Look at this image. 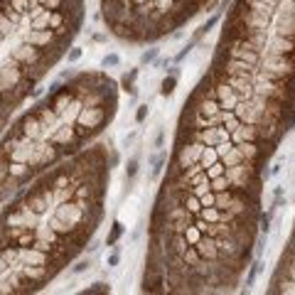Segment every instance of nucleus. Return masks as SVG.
<instances>
[{
    "label": "nucleus",
    "instance_id": "1",
    "mask_svg": "<svg viewBox=\"0 0 295 295\" xmlns=\"http://www.w3.org/2000/svg\"><path fill=\"white\" fill-rule=\"evenodd\" d=\"M295 128V0H231L187 94L148 219L143 293L219 295L256 258L271 162Z\"/></svg>",
    "mask_w": 295,
    "mask_h": 295
},
{
    "label": "nucleus",
    "instance_id": "2",
    "mask_svg": "<svg viewBox=\"0 0 295 295\" xmlns=\"http://www.w3.org/2000/svg\"><path fill=\"white\" fill-rule=\"evenodd\" d=\"M118 152L94 141L0 204V295L45 291L89 251Z\"/></svg>",
    "mask_w": 295,
    "mask_h": 295
},
{
    "label": "nucleus",
    "instance_id": "3",
    "mask_svg": "<svg viewBox=\"0 0 295 295\" xmlns=\"http://www.w3.org/2000/svg\"><path fill=\"white\" fill-rule=\"evenodd\" d=\"M121 84L103 69H74L0 136V204L45 170L98 141L113 123Z\"/></svg>",
    "mask_w": 295,
    "mask_h": 295
},
{
    "label": "nucleus",
    "instance_id": "4",
    "mask_svg": "<svg viewBox=\"0 0 295 295\" xmlns=\"http://www.w3.org/2000/svg\"><path fill=\"white\" fill-rule=\"evenodd\" d=\"M86 0H0V136L72 52Z\"/></svg>",
    "mask_w": 295,
    "mask_h": 295
},
{
    "label": "nucleus",
    "instance_id": "5",
    "mask_svg": "<svg viewBox=\"0 0 295 295\" xmlns=\"http://www.w3.org/2000/svg\"><path fill=\"white\" fill-rule=\"evenodd\" d=\"M214 0H98V17L123 45H157L212 7Z\"/></svg>",
    "mask_w": 295,
    "mask_h": 295
},
{
    "label": "nucleus",
    "instance_id": "6",
    "mask_svg": "<svg viewBox=\"0 0 295 295\" xmlns=\"http://www.w3.org/2000/svg\"><path fill=\"white\" fill-rule=\"evenodd\" d=\"M268 295H295V221L291 229V236L276 261L273 276L268 281Z\"/></svg>",
    "mask_w": 295,
    "mask_h": 295
},
{
    "label": "nucleus",
    "instance_id": "7",
    "mask_svg": "<svg viewBox=\"0 0 295 295\" xmlns=\"http://www.w3.org/2000/svg\"><path fill=\"white\" fill-rule=\"evenodd\" d=\"M271 195H273V199H271V209H278V207L286 204V185H276Z\"/></svg>",
    "mask_w": 295,
    "mask_h": 295
},
{
    "label": "nucleus",
    "instance_id": "8",
    "mask_svg": "<svg viewBox=\"0 0 295 295\" xmlns=\"http://www.w3.org/2000/svg\"><path fill=\"white\" fill-rule=\"evenodd\" d=\"M123 234V226H121V221H113V229H111V234H108V239H106V244L108 246H113L116 241H118V236Z\"/></svg>",
    "mask_w": 295,
    "mask_h": 295
},
{
    "label": "nucleus",
    "instance_id": "9",
    "mask_svg": "<svg viewBox=\"0 0 295 295\" xmlns=\"http://www.w3.org/2000/svg\"><path fill=\"white\" fill-rule=\"evenodd\" d=\"M175 84H177V79H175V74H172L170 79H165V81H162V96H170V94L175 91Z\"/></svg>",
    "mask_w": 295,
    "mask_h": 295
},
{
    "label": "nucleus",
    "instance_id": "10",
    "mask_svg": "<svg viewBox=\"0 0 295 295\" xmlns=\"http://www.w3.org/2000/svg\"><path fill=\"white\" fill-rule=\"evenodd\" d=\"M118 62H121V57H118V54H108V57H103L101 67H103V69H108V67H118Z\"/></svg>",
    "mask_w": 295,
    "mask_h": 295
},
{
    "label": "nucleus",
    "instance_id": "11",
    "mask_svg": "<svg viewBox=\"0 0 295 295\" xmlns=\"http://www.w3.org/2000/svg\"><path fill=\"white\" fill-rule=\"evenodd\" d=\"M155 57H157V49H155V47H150L148 52H143V62H152Z\"/></svg>",
    "mask_w": 295,
    "mask_h": 295
},
{
    "label": "nucleus",
    "instance_id": "12",
    "mask_svg": "<svg viewBox=\"0 0 295 295\" xmlns=\"http://www.w3.org/2000/svg\"><path fill=\"white\" fill-rule=\"evenodd\" d=\"M146 116H148V106H141V108H138V116H136V121H138V123H143V121H146Z\"/></svg>",
    "mask_w": 295,
    "mask_h": 295
},
{
    "label": "nucleus",
    "instance_id": "13",
    "mask_svg": "<svg viewBox=\"0 0 295 295\" xmlns=\"http://www.w3.org/2000/svg\"><path fill=\"white\" fill-rule=\"evenodd\" d=\"M136 170H138V160H131V162H128V175L133 177V175H136Z\"/></svg>",
    "mask_w": 295,
    "mask_h": 295
},
{
    "label": "nucleus",
    "instance_id": "14",
    "mask_svg": "<svg viewBox=\"0 0 295 295\" xmlns=\"http://www.w3.org/2000/svg\"><path fill=\"white\" fill-rule=\"evenodd\" d=\"M108 263L116 266V263H118V253H111V256H108Z\"/></svg>",
    "mask_w": 295,
    "mask_h": 295
}]
</instances>
